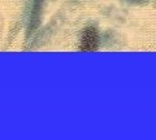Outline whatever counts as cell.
Here are the masks:
<instances>
[{
    "label": "cell",
    "instance_id": "obj_1",
    "mask_svg": "<svg viewBox=\"0 0 156 140\" xmlns=\"http://www.w3.org/2000/svg\"><path fill=\"white\" fill-rule=\"evenodd\" d=\"M99 47V32L94 26H89L85 29L81 39V51H96Z\"/></svg>",
    "mask_w": 156,
    "mask_h": 140
},
{
    "label": "cell",
    "instance_id": "obj_2",
    "mask_svg": "<svg viewBox=\"0 0 156 140\" xmlns=\"http://www.w3.org/2000/svg\"><path fill=\"white\" fill-rule=\"evenodd\" d=\"M129 3H133V4H140V3H144L146 0H126Z\"/></svg>",
    "mask_w": 156,
    "mask_h": 140
}]
</instances>
